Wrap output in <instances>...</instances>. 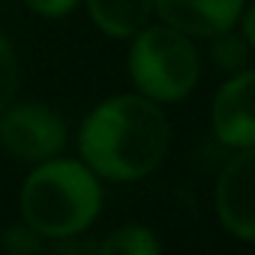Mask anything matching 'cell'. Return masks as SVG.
<instances>
[{
  "label": "cell",
  "mask_w": 255,
  "mask_h": 255,
  "mask_svg": "<svg viewBox=\"0 0 255 255\" xmlns=\"http://www.w3.org/2000/svg\"><path fill=\"white\" fill-rule=\"evenodd\" d=\"M78 159L102 183H138L171 150V120L147 96L114 93L96 102L75 132Z\"/></svg>",
  "instance_id": "obj_1"
},
{
  "label": "cell",
  "mask_w": 255,
  "mask_h": 255,
  "mask_svg": "<svg viewBox=\"0 0 255 255\" xmlns=\"http://www.w3.org/2000/svg\"><path fill=\"white\" fill-rule=\"evenodd\" d=\"M102 180L75 156H51L30 165L18 189V219L51 243L81 237L102 213Z\"/></svg>",
  "instance_id": "obj_2"
},
{
  "label": "cell",
  "mask_w": 255,
  "mask_h": 255,
  "mask_svg": "<svg viewBox=\"0 0 255 255\" xmlns=\"http://www.w3.org/2000/svg\"><path fill=\"white\" fill-rule=\"evenodd\" d=\"M126 72L141 96L159 105H174L198 87L201 51L183 30L165 21H147L129 39Z\"/></svg>",
  "instance_id": "obj_3"
},
{
  "label": "cell",
  "mask_w": 255,
  "mask_h": 255,
  "mask_svg": "<svg viewBox=\"0 0 255 255\" xmlns=\"http://www.w3.org/2000/svg\"><path fill=\"white\" fill-rule=\"evenodd\" d=\"M69 144V126L57 108L39 99H12L0 111V150L36 165L60 156Z\"/></svg>",
  "instance_id": "obj_4"
},
{
  "label": "cell",
  "mask_w": 255,
  "mask_h": 255,
  "mask_svg": "<svg viewBox=\"0 0 255 255\" xmlns=\"http://www.w3.org/2000/svg\"><path fill=\"white\" fill-rule=\"evenodd\" d=\"M213 213L222 231L255 246V147L231 150L213 183Z\"/></svg>",
  "instance_id": "obj_5"
},
{
  "label": "cell",
  "mask_w": 255,
  "mask_h": 255,
  "mask_svg": "<svg viewBox=\"0 0 255 255\" xmlns=\"http://www.w3.org/2000/svg\"><path fill=\"white\" fill-rule=\"evenodd\" d=\"M210 132L228 147H255V69L231 72L210 99Z\"/></svg>",
  "instance_id": "obj_6"
},
{
  "label": "cell",
  "mask_w": 255,
  "mask_h": 255,
  "mask_svg": "<svg viewBox=\"0 0 255 255\" xmlns=\"http://www.w3.org/2000/svg\"><path fill=\"white\" fill-rule=\"evenodd\" d=\"M246 0H153V15L192 39H210L237 27Z\"/></svg>",
  "instance_id": "obj_7"
},
{
  "label": "cell",
  "mask_w": 255,
  "mask_h": 255,
  "mask_svg": "<svg viewBox=\"0 0 255 255\" xmlns=\"http://www.w3.org/2000/svg\"><path fill=\"white\" fill-rule=\"evenodd\" d=\"M90 24L108 39H132L150 18L153 0H81Z\"/></svg>",
  "instance_id": "obj_8"
},
{
  "label": "cell",
  "mask_w": 255,
  "mask_h": 255,
  "mask_svg": "<svg viewBox=\"0 0 255 255\" xmlns=\"http://www.w3.org/2000/svg\"><path fill=\"white\" fill-rule=\"evenodd\" d=\"M93 252H99V255H159L162 240L144 222H126V225L111 228L93 246Z\"/></svg>",
  "instance_id": "obj_9"
},
{
  "label": "cell",
  "mask_w": 255,
  "mask_h": 255,
  "mask_svg": "<svg viewBox=\"0 0 255 255\" xmlns=\"http://www.w3.org/2000/svg\"><path fill=\"white\" fill-rule=\"evenodd\" d=\"M207 42H210V45H207V57H210V63H213L216 72L231 75V72H240V69L249 66L252 48H249V42L243 39V33H240L237 27L222 30V33L210 36Z\"/></svg>",
  "instance_id": "obj_10"
},
{
  "label": "cell",
  "mask_w": 255,
  "mask_h": 255,
  "mask_svg": "<svg viewBox=\"0 0 255 255\" xmlns=\"http://www.w3.org/2000/svg\"><path fill=\"white\" fill-rule=\"evenodd\" d=\"M0 246H3L9 255H39V252L48 249V240L39 231H33L24 219H18V222L3 228V234H0Z\"/></svg>",
  "instance_id": "obj_11"
},
{
  "label": "cell",
  "mask_w": 255,
  "mask_h": 255,
  "mask_svg": "<svg viewBox=\"0 0 255 255\" xmlns=\"http://www.w3.org/2000/svg\"><path fill=\"white\" fill-rule=\"evenodd\" d=\"M21 84V66H18V54L9 42V36L0 30V111H3Z\"/></svg>",
  "instance_id": "obj_12"
},
{
  "label": "cell",
  "mask_w": 255,
  "mask_h": 255,
  "mask_svg": "<svg viewBox=\"0 0 255 255\" xmlns=\"http://www.w3.org/2000/svg\"><path fill=\"white\" fill-rule=\"evenodd\" d=\"M21 3L39 15V18H48V21H60L66 15H72L78 6H81V0H21Z\"/></svg>",
  "instance_id": "obj_13"
},
{
  "label": "cell",
  "mask_w": 255,
  "mask_h": 255,
  "mask_svg": "<svg viewBox=\"0 0 255 255\" xmlns=\"http://www.w3.org/2000/svg\"><path fill=\"white\" fill-rule=\"evenodd\" d=\"M237 27H240V33H243V39L249 42V48L255 51V0H252L249 6H243V15H240Z\"/></svg>",
  "instance_id": "obj_14"
},
{
  "label": "cell",
  "mask_w": 255,
  "mask_h": 255,
  "mask_svg": "<svg viewBox=\"0 0 255 255\" xmlns=\"http://www.w3.org/2000/svg\"><path fill=\"white\" fill-rule=\"evenodd\" d=\"M252 249H255V246H252Z\"/></svg>",
  "instance_id": "obj_15"
}]
</instances>
